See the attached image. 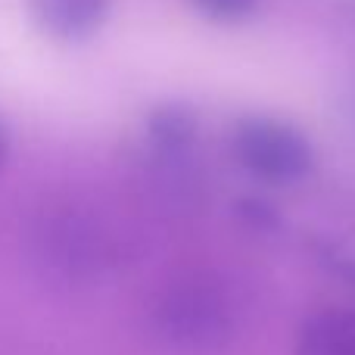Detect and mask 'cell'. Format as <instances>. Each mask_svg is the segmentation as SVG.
Returning a JSON list of instances; mask_svg holds the SVG:
<instances>
[{
	"mask_svg": "<svg viewBox=\"0 0 355 355\" xmlns=\"http://www.w3.org/2000/svg\"><path fill=\"white\" fill-rule=\"evenodd\" d=\"M231 150L240 166L265 184H296L315 166L309 137L290 122L268 116L240 119L231 131Z\"/></svg>",
	"mask_w": 355,
	"mask_h": 355,
	"instance_id": "obj_1",
	"label": "cell"
},
{
	"mask_svg": "<svg viewBox=\"0 0 355 355\" xmlns=\"http://www.w3.org/2000/svg\"><path fill=\"white\" fill-rule=\"evenodd\" d=\"M159 327L178 346L206 349L227 337L231 315L218 287L209 281H184L168 290L159 306Z\"/></svg>",
	"mask_w": 355,
	"mask_h": 355,
	"instance_id": "obj_2",
	"label": "cell"
},
{
	"mask_svg": "<svg viewBox=\"0 0 355 355\" xmlns=\"http://www.w3.org/2000/svg\"><path fill=\"white\" fill-rule=\"evenodd\" d=\"M112 0H31V19L56 41H85L103 28Z\"/></svg>",
	"mask_w": 355,
	"mask_h": 355,
	"instance_id": "obj_3",
	"label": "cell"
},
{
	"mask_svg": "<svg viewBox=\"0 0 355 355\" xmlns=\"http://www.w3.org/2000/svg\"><path fill=\"white\" fill-rule=\"evenodd\" d=\"M296 355H355V309H321L306 318Z\"/></svg>",
	"mask_w": 355,
	"mask_h": 355,
	"instance_id": "obj_4",
	"label": "cell"
},
{
	"mask_svg": "<svg viewBox=\"0 0 355 355\" xmlns=\"http://www.w3.org/2000/svg\"><path fill=\"white\" fill-rule=\"evenodd\" d=\"M196 116L181 103H168V106H159L153 116L147 119V135H150V144H153L159 153H184L190 144L196 141Z\"/></svg>",
	"mask_w": 355,
	"mask_h": 355,
	"instance_id": "obj_5",
	"label": "cell"
},
{
	"mask_svg": "<svg viewBox=\"0 0 355 355\" xmlns=\"http://www.w3.org/2000/svg\"><path fill=\"white\" fill-rule=\"evenodd\" d=\"M206 16L221 19V22H240V19H250L256 12L259 0H193Z\"/></svg>",
	"mask_w": 355,
	"mask_h": 355,
	"instance_id": "obj_6",
	"label": "cell"
},
{
	"mask_svg": "<svg viewBox=\"0 0 355 355\" xmlns=\"http://www.w3.org/2000/svg\"><path fill=\"white\" fill-rule=\"evenodd\" d=\"M246 209H240V212L246 215V218L252 221V225H259V227H268V225H275V212H271L265 202H243Z\"/></svg>",
	"mask_w": 355,
	"mask_h": 355,
	"instance_id": "obj_7",
	"label": "cell"
},
{
	"mask_svg": "<svg viewBox=\"0 0 355 355\" xmlns=\"http://www.w3.org/2000/svg\"><path fill=\"white\" fill-rule=\"evenodd\" d=\"M6 150H10V137H6V128H3V122H0V166H3V159H6Z\"/></svg>",
	"mask_w": 355,
	"mask_h": 355,
	"instance_id": "obj_8",
	"label": "cell"
},
{
	"mask_svg": "<svg viewBox=\"0 0 355 355\" xmlns=\"http://www.w3.org/2000/svg\"><path fill=\"white\" fill-rule=\"evenodd\" d=\"M346 16L355 22V0H346Z\"/></svg>",
	"mask_w": 355,
	"mask_h": 355,
	"instance_id": "obj_9",
	"label": "cell"
}]
</instances>
